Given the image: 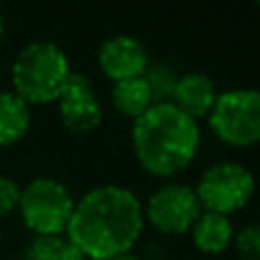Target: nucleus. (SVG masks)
Returning <instances> with one entry per match:
<instances>
[{
  "label": "nucleus",
  "mask_w": 260,
  "mask_h": 260,
  "mask_svg": "<svg viewBox=\"0 0 260 260\" xmlns=\"http://www.w3.org/2000/svg\"><path fill=\"white\" fill-rule=\"evenodd\" d=\"M144 206L121 185H101L76 201L67 240L89 260H112L137 244L144 231Z\"/></svg>",
  "instance_id": "nucleus-1"
},
{
  "label": "nucleus",
  "mask_w": 260,
  "mask_h": 260,
  "mask_svg": "<svg viewBox=\"0 0 260 260\" xmlns=\"http://www.w3.org/2000/svg\"><path fill=\"white\" fill-rule=\"evenodd\" d=\"M133 151L144 171L157 178L183 171L201 146L199 123L174 103L151 105L133 123Z\"/></svg>",
  "instance_id": "nucleus-2"
},
{
  "label": "nucleus",
  "mask_w": 260,
  "mask_h": 260,
  "mask_svg": "<svg viewBox=\"0 0 260 260\" xmlns=\"http://www.w3.org/2000/svg\"><path fill=\"white\" fill-rule=\"evenodd\" d=\"M69 76V57L50 41H32L23 46L12 64L14 94L21 96L27 105L57 101Z\"/></svg>",
  "instance_id": "nucleus-3"
},
{
  "label": "nucleus",
  "mask_w": 260,
  "mask_h": 260,
  "mask_svg": "<svg viewBox=\"0 0 260 260\" xmlns=\"http://www.w3.org/2000/svg\"><path fill=\"white\" fill-rule=\"evenodd\" d=\"M76 199L55 178H35L21 189L18 210L35 235H62L71 221Z\"/></svg>",
  "instance_id": "nucleus-4"
},
{
  "label": "nucleus",
  "mask_w": 260,
  "mask_h": 260,
  "mask_svg": "<svg viewBox=\"0 0 260 260\" xmlns=\"http://www.w3.org/2000/svg\"><path fill=\"white\" fill-rule=\"evenodd\" d=\"M210 128L229 146H253L260 142V89H229L217 94L208 114Z\"/></svg>",
  "instance_id": "nucleus-5"
},
{
  "label": "nucleus",
  "mask_w": 260,
  "mask_h": 260,
  "mask_svg": "<svg viewBox=\"0 0 260 260\" xmlns=\"http://www.w3.org/2000/svg\"><path fill=\"white\" fill-rule=\"evenodd\" d=\"M194 194L201 203V210L229 217L242 210L253 199L256 178L244 165L224 160L203 171Z\"/></svg>",
  "instance_id": "nucleus-6"
},
{
  "label": "nucleus",
  "mask_w": 260,
  "mask_h": 260,
  "mask_svg": "<svg viewBox=\"0 0 260 260\" xmlns=\"http://www.w3.org/2000/svg\"><path fill=\"white\" fill-rule=\"evenodd\" d=\"M201 203L189 185L165 183L148 197L144 206V221L160 233H187L201 215Z\"/></svg>",
  "instance_id": "nucleus-7"
},
{
  "label": "nucleus",
  "mask_w": 260,
  "mask_h": 260,
  "mask_svg": "<svg viewBox=\"0 0 260 260\" xmlns=\"http://www.w3.org/2000/svg\"><path fill=\"white\" fill-rule=\"evenodd\" d=\"M57 103L64 128L73 130V133H91L103 121V108L96 96L94 82L87 73L71 71Z\"/></svg>",
  "instance_id": "nucleus-8"
},
{
  "label": "nucleus",
  "mask_w": 260,
  "mask_h": 260,
  "mask_svg": "<svg viewBox=\"0 0 260 260\" xmlns=\"http://www.w3.org/2000/svg\"><path fill=\"white\" fill-rule=\"evenodd\" d=\"M148 53L137 37L117 35L103 41L99 48V67L110 80H130L142 78L148 67Z\"/></svg>",
  "instance_id": "nucleus-9"
},
{
  "label": "nucleus",
  "mask_w": 260,
  "mask_h": 260,
  "mask_svg": "<svg viewBox=\"0 0 260 260\" xmlns=\"http://www.w3.org/2000/svg\"><path fill=\"white\" fill-rule=\"evenodd\" d=\"M215 101H217V87L210 80V76H206L201 71H189L178 76L171 103L180 112H185L187 117H192L197 121V119L210 114Z\"/></svg>",
  "instance_id": "nucleus-10"
},
{
  "label": "nucleus",
  "mask_w": 260,
  "mask_h": 260,
  "mask_svg": "<svg viewBox=\"0 0 260 260\" xmlns=\"http://www.w3.org/2000/svg\"><path fill=\"white\" fill-rule=\"evenodd\" d=\"M189 231H192V240L197 244V249H201L203 253L226 251L235 238L233 224H231L229 217L206 210L199 215V219L194 221V226Z\"/></svg>",
  "instance_id": "nucleus-11"
},
{
  "label": "nucleus",
  "mask_w": 260,
  "mask_h": 260,
  "mask_svg": "<svg viewBox=\"0 0 260 260\" xmlns=\"http://www.w3.org/2000/svg\"><path fill=\"white\" fill-rule=\"evenodd\" d=\"M30 105L14 91H0V146L21 142L30 130Z\"/></svg>",
  "instance_id": "nucleus-12"
},
{
  "label": "nucleus",
  "mask_w": 260,
  "mask_h": 260,
  "mask_svg": "<svg viewBox=\"0 0 260 260\" xmlns=\"http://www.w3.org/2000/svg\"><path fill=\"white\" fill-rule=\"evenodd\" d=\"M112 105L119 114L130 119H137L153 105L151 91H148L146 80L142 78H130V80H119L112 87Z\"/></svg>",
  "instance_id": "nucleus-13"
},
{
  "label": "nucleus",
  "mask_w": 260,
  "mask_h": 260,
  "mask_svg": "<svg viewBox=\"0 0 260 260\" xmlns=\"http://www.w3.org/2000/svg\"><path fill=\"white\" fill-rule=\"evenodd\" d=\"M23 260H85L62 235H37L23 251Z\"/></svg>",
  "instance_id": "nucleus-14"
},
{
  "label": "nucleus",
  "mask_w": 260,
  "mask_h": 260,
  "mask_svg": "<svg viewBox=\"0 0 260 260\" xmlns=\"http://www.w3.org/2000/svg\"><path fill=\"white\" fill-rule=\"evenodd\" d=\"M144 80H146L148 91H151L153 105L171 103L176 82H178V73H176V69L171 64H167V62L148 64L146 71H144Z\"/></svg>",
  "instance_id": "nucleus-15"
},
{
  "label": "nucleus",
  "mask_w": 260,
  "mask_h": 260,
  "mask_svg": "<svg viewBox=\"0 0 260 260\" xmlns=\"http://www.w3.org/2000/svg\"><path fill=\"white\" fill-rule=\"evenodd\" d=\"M235 251L242 260H260V224H249L233 238Z\"/></svg>",
  "instance_id": "nucleus-16"
},
{
  "label": "nucleus",
  "mask_w": 260,
  "mask_h": 260,
  "mask_svg": "<svg viewBox=\"0 0 260 260\" xmlns=\"http://www.w3.org/2000/svg\"><path fill=\"white\" fill-rule=\"evenodd\" d=\"M18 201H21L18 183L14 178H9V176H0V217L16 210Z\"/></svg>",
  "instance_id": "nucleus-17"
},
{
  "label": "nucleus",
  "mask_w": 260,
  "mask_h": 260,
  "mask_svg": "<svg viewBox=\"0 0 260 260\" xmlns=\"http://www.w3.org/2000/svg\"><path fill=\"white\" fill-rule=\"evenodd\" d=\"M112 260H144V258L135 256V253L130 251V253H123V256H117V258H112Z\"/></svg>",
  "instance_id": "nucleus-18"
},
{
  "label": "nucleus",
  "mask_w": 260,
  "mask_h": 260,
  "mask_svg": "<svg viewBox=\"0 0 260 260\" xmlns=\"http://www.w3.org/2000/svg\"><path fill=\"white\" fill-rule=\"evenodd\" d=\"M3 35H5V18H3V14H0V39H3Z\"/></svg>",
  "instance_id": "nucleus-19"
},
{
  "label": "nucleus",
  "mask_w": 260,
  "mask_h": 260,
  "mask_svg": "<svg viewBox=\"0 0 260 260\" xmlns=\"http://www.w3.org/2000/svg\"><path fill=\"white\" fill-rule=\"evenodd\" d=\"M0 238H3V231H0Z\"/></svg>",
  "instance_id": "nucleus-20"
},
{
  "label": "nucleus",
  "mask_w": 260,
  "mask_h": 260,
  "mask_svg": "<svg viewBox=\"0 0 260 260\" xmlns=\"http://www.w3.org/2000/svg\"><path fill=\"white\" fill-rule=\"evenodd\" d=\"M258 7H260V3H258Z\"/></svg>",
  "instance_id": "nucleus-21"
}]
</instances>
